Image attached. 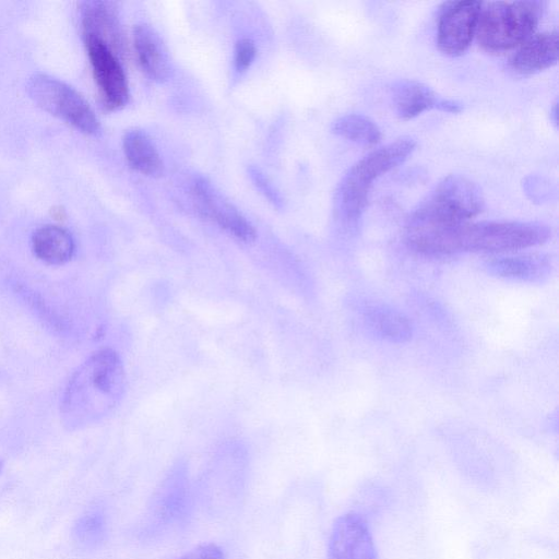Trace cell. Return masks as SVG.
<instances>
[{"label": "cell", "instance_id": "1", "mask_svg": "<svg viewBox=\"0 0 559 559\" xmlns=\"http://www.w3.org/2000/svg\"><path fill=\"white\" fill-rule=\"evenodd\" d=\"M549 227L538 222H477L452 225H407L412 248L430 254L459 252H508L545 243Z\"/></svg>", "mask_w": 559, "mask_h": 559}, {"label": "cell", "instance_id": "2", "mask_svg": "<svg viewBox=\"0 0 559 559\" xmlns=\"http://www.w3.org/2000/svg\"><path fill=\"white\" fill-rule=\"evenodd\" d=\"M126 373L120 356L102 348L86 358L70 377L60 402L63 425L73 430L107 416L121 401Z\"/></svg>", "mask_w": 559, "mask_h": 559}, {"label": "cell", "instance_id": "3", "mask_svg": "<svg viewBox=\"0 0 559 559\" xmlns=\"http://www.w3.org/2000/svg\"><path fill=\"white\" fill-rule=\"evenodd\" d=\"M409 136L379 147L352 165L343 175L334 193V215L344 227H356L368 203L373 182L402 164L415 150Z\"/></svg>", "mask_w": 559, "mask_h": 559}, {"label": "cell", "instance_id": "4", "mask_svg": "<svg viewBox=\"0 0 559 559\" xmlns=\"http://www.w3.org/2000/svg\"><path fill=\"white\" fill-rule=\"evenodd\" d=\"M544 10L537 0L493 1L481 7L476 36L479 45L489 52L510 50L528 39L535 31Z\"/></svg>", "mask_w": 559, "mask_h": 559}, {"label": "cell", "instance_id": "5", "mask_svg": "<svg viewBox=\"0 0 559 559\" xmlns=\"http://www.w3.org/2000/svg\"><path fill=\"white\" fill-rule=\"evenodd\" d=\"M484 207L480 188L460 175L444 177L408 217L407 225H451L468 222Z\"/></svg>", "mask_w": 559, "mask_h": 559}, {"label": "cell", "instance_id": "6", "mask_svg": "<svg viewBox=\"0 0 559 559\" xmlns=\"http://www.w3.org/2000/svg\"><path fill=\"white\" fill-rule=\"evenodd\" d=\"M29 98L43 110L76 130L96 135L100 123L87 100L68 83L46 73L32 74L26 82Z\"/></svg>", "mask_w": 559, "mask_h": 559}, {"label": "cell", "instance_id": "7", "mask_svg": "<svg viewBox=\"0 0 559 559\" xmlns=\"http://www.w3.org/2000/svg\"><path fill=\"white\" fill-rule=\"evenodd\" d=\"M100 100L107 110H118L129 100V85L119 57L103 41L83 37Z\"/></svg>", "mask_w": 559, "mask_h": 559}, {"label": "cell", "instance_id": "8", "mask_svg": "<svg viewBox=\"0 0 559 559\" xmlns=\"http://www.w3.org/2000/svg\"><path fill=\"white\" fill-rule=\"evenodd\" d=\"M483 3L479 1H450L442 5L437 29V45L450 57L463 55L476 34Z\"/></svg>", "mask_w": 559, "mask_h": 559}, {"label": "cell", "instance_id": "9", "mask_svg": "<svg viewBox=\"0 0 559 559\" xmlns=\"http://www.w3.org/2000/svg\"><path fill=\"white\" fill-rule=\"evenodd\" d=\"M193 193L201 212L222 229L243 242L255 239L251 223L206 177H195Z\"/></svg>", "mask_w": 559, "mask_h": 559}, {"label": "cell", "instance_id": "10", "mask_svg": "<svg viewBox=\"0 0 559 559\" xmlns=\"http://www.w3.org/2000/svg\"><path fill=\"white\" fill-rule=\"evenodd\" d=\"M391 97L396 115L403 120L413 119L430 109L449 114H459L463 109L461 103L439 96L416 80L395 81L391 86Z\"/></svg>", "mask_w": 559, "mask_h": 559}, {"label": "cell", "instance_id": "11", "mask_svg": "<svg viewBox=\"0 0 559 559\" xmlns=\"http://www.w3.org/2000/svg\"><path fill=\"white\" fill-rule=\"evenodd\" d=\"M83 37H94L106 44L118 57L124 53V36L114 2L92 0L80 7Z\"/></svg>", "mask_w": 559, "mask_h": 559}, {"label": "cell", "instance_id": "12", "mask_svg": "<svg viewBox=\"0 0 559 559\" xmlns=\"http://www.w3.org/2000/svg\"><path fill=\"white\" fill-rule=\"evenodd\" d=\"M330 559H377L372 536L360 515L348 513L335 522Z\"/></svg>", "mask_w": 559, "mask_h": 559}, {"label": "cell", "instance_id": "13", "mask_svg": "<svg viewBox=\"0 0 559 559\" xmlns=\"http://www.w3.org/2000/svg\"><path fill=\"white\" fill-rule=\"evenodd\" d=\"M133 44L145 74L159 83L168 80L171 72L170 59L157 32L147 24H138L133 29Z\"/></svg>", "mask_w": 559, "mask_h": 559}, {"label": "cell", "instance_id": "14", "mask_svg": "<svg viewBox=\"0 0 559 559\" xmlns=\"http://www.w3.org/2000/svg\"><path fill=\"white\" fill-rule=\"evenodd\" d=\"M488 273L511 281L543 283L552 272V263L545 254L498 257L486 262Z\"/></svg>", "mask_w": 559, "mask_h": 559}, {"label": "cell", "instance_id": "15", "mask_svg": "<svg viewBox=\"0 0 559 559\" xmlns=\"http://www.w3.org/2000/svg\"><path fill=\"white\" fill-rule=\"evenodd\" d=\"M558 61V32H544L526 39L510 60L511 68L520 74L531 75L556 64Z\"/></svg>", "mask_w": 559, "mask_h": 559}, {"label": "cell", "instance_id": "16", "mask_svg": "<svg viewBox=\"0 0 559 559\" xmlns=\"http://www.w3.org/2000/svg\"><path fill=\"white\" fill-rule=\"evenodd\" d=\"M362 319L372 334L391 343L407 342L413 335L411 320L402 311L385 304L366 305Z\"/></svg>", "mask_w": 559, "mask_h": 559}, {"label": "cell", "instance_id": "17", "mask_svg": "<svg viewBox=\"0 0 559 559\" xmlns=\"http://www.w3.org/2000/svg\"><path fill=\"white\" fill-rule=\"evenodd\" d=\"M32 250L43 262L61 265L73 257L75 245L72 235L57 225H45L32 235Z\"/></svg>", "mask_w": 559, "mask_h": 559}, {"label": "cell", "instance_id": "18", "mask_svg": "<svg viewBox=\"0 0 559 559\" xmlns=\"http://www.w3.org/2000/svg\"><path fill=\"white\" fill-rule=\"evenodd\" d=\"M122 147L129 165L142 175L159 177L164 164L153 141L140 129L128 130L122 138Z\"/></svg>", "mask_w": 559, "mask_h": 559}, {"label": "cell", "instance_id": "19", "mask_svg": "<svg viewBox=\"0 0 559 559\" xmlns=\"http://www.w3.org/2000/svg\"><path fill=\"white\" fill-rule=\"evenodd\" d=\"M333 133L362 145L377 144L381 131L369 117L360 114H348L337 118L332 124Z\"/></svg>", "mask_w": 559, "mask_h": 559}, {"label": "cell", "instance_id": "20", "mask_svg": "<svg viewBox=\"0 0 559 559\" xmlns=\"http://www.w3.org/2000/svg\"><path fill=\"white\" fill-rule=\"evenodd\" d=\"M255 45L249 38H241L235 45L234 68L237 74L243 73L255 57Z\"/></svg>", "mask_w": 559, "mask_h": 559}, {"label": "cell", "instance_id": "21", "mask_svg": "<svg viewBox=\"0 0 559 559\" xmlns=\"http://www.w3.org/2000/svg\"><path fill=\"white\" fill-rule=\"evenodd\" d=\"M248 174L253 185L269 200V202H271L274 206L281 209L284 204V201L280 192L273 187V185L269 181L264 174H262V171L254 166H250L248 168Z\"/></svg>", "mask_w": 559, "mask_h": 559}, {"label": "cell", "instance_id": "22", "mask_svg": "<svg viewBox=\"0 0 559 559\" xmlns=\"http://www.w3.org/2000/svg\"><path fill=\"white\" fill-rule=\"evenodd\" d=\"M524 188L533 201L543 202L551 194L548 182L538 177H531L525 180Z\"/></svg>", "mask_w": 559, "mask_h": 559}, {"label": "cell", "instance_id": "23", "mask_svg": "<svg viewBox=\"0 0 559 559\" xmlns=\"http://www.w3.org/2000/svg\"><path fill=\"white\" fill-rule=\"evenodd\" d=\"M179 559H225L223 550L215 544L200 545Z\"/></svg>", "mask_w": 559, "mask_h": 559}, {"label": "cell", "instance_id": "24", "mask_svg": "<svg viewBox=\"0 0 559 559\" xmlns=\"http://www.w3.org/2000/svg\"><path fill=\"white\" fill-rule=\"evenodd\" d=\"M557 112H558V110H557V103H556L554 105V107H552V110H551L552 121H554L555 124H557V121H558V119H557L558 114Z\"/></svg>", "mask_w": 559, "mask_h": 559}, {"label": "cell", "instance_id": "25", "mask_svg": "<svg viewBox=\"0 0 559 559\" xmlns=\"http://www.w3.org/2000/svg\"><path fill=\"white\" fill-rule=\"evenodd\" d=\"M2 466H3V463H2V461H0V472L2 469Z\"/></svg>", "mask_w": 559, "mask_h": 559}]
</instances>
